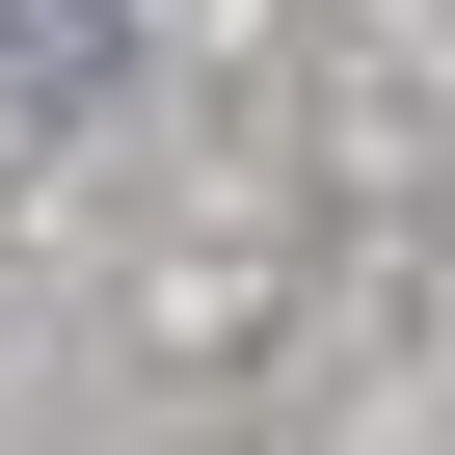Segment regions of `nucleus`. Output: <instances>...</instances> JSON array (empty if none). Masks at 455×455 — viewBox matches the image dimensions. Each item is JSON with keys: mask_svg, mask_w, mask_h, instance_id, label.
Here are the masks:
<instances>
[{"mask_svg": "<svg viewBox=\"0 0 455 455\" xmlns=\"http://www.w3.org/2000/svg\"><path fill=\"white\" fill-rule=\"evenodd\" d=\"M81 54H108V0H0V81H28V108H54Z\"/></svg>", "mask_w": 455, "mask_h": 455, "instance_id": "nucleus-1", "label": "nucleus"}]
</instances>
